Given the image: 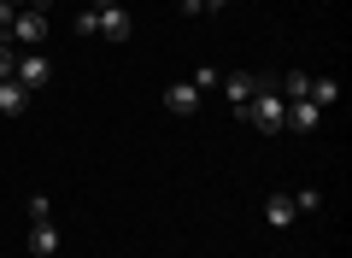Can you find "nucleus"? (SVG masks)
I'll return each instance as SVG.
<instances>
[{
    "label": "nucleus",
    "mask_w": 352,
    "mask_h": 258,
    "mask_svg": "<svg viewBox=\"0 0 352 258\" xmlns=\"http://www.w3.org/2000/svg\"><path fill=\"white\" fill-rule=\"evenodd\" d=\"M241 123H252L258 136H276V129H288V100H282V88L270 83V76H258V94L247 100Z\"/></svg>",
    "instance_id": "1"
},
{
    "label": "nucleus",
    "mask_w": 352,
    "mask_h": 258,
    "mask_svg": "<svg viewBox=\"0 0 352 258\" xmlns=\"http://www.w3.org/2000/svg\"><path fill=\"white\" fill-rule=\"evenodd\" d=\"M47 12H36V6H24V12H18L12 18V30H6V41H18V47H30V53H36L41 47V41H47Z\"/></svg>",
    "instance_id": "2"
},
{
    "label": "nucleus",
    "mask_w": 352,
    "mask_h": 258,
    "mask_svg": "<svg viewBox=\"0 0 352 258\" xmlns=\"http://www.w3.org/2000/svg\"><path fill=\"white\" fill-rule=\"evenodd\" d=\"M12 83H24L30 94H36V88H47V83H53V59H47L41 47H36V53H24V59L12 65Z\"/></svg>",
    "instance_id": "3"
},
{
    "label": "nucleus",
    "mask_w": 352,
    "mask_h": 258,
    "mask_svg": "<svg viewBox=\"0 0 352 258\" xmlns=\"http://www.w3.org/2000/svg\"><path fill=\"white\" fill-rule=\"evenodd\" d=\"M94 18H100V30H94V36H106V41H129V36H135L129 6H106V12H94Z\"/></svg>",
    "instance_id": "4"
},
{
    "label": "nucleus",
    "mask_w": 352,
    "mask_h": 258,
    "mask_svg": "<svg viewBox=\"0 0 352 258\" xmlns=\"http://www.w3.org/2000/svg\"><path fill=\"white\" fill-rule=\"evenodd\" d=\"M164 111H170V118H194V111H200V88L194 83H170L164 88Z\"/></svg>",
    "instance_id": "5"
},
{
    "label": "nucleus",
    "mask_w": 352,
    "mask_h": 258,
    "mask_svg": "<svg viewBox=\"0 0 352 258\" xmlns=\"http://www.w3.org/2000/svg\"><path fill=\"white\" fill-rule=\"evenodd\" d=\"M223 83V94H229V106H235V118L247 111V100L258 94V76H247V71H235V76H217Z\"/></svg>",
    "instance_id": "6"
},
{
    "label": "nucleus",
    "mask_w": 352,
    "mask_h": 258,
    "mask_svg": "<svg viewBox=\"0 0 352 258\" xmlns=\"http://www.w3.org/2000/svg\"><path fill=\"white\" fill-rule=\"evenodd\" d=\"M288 123L305 136V129H317V123H323V106H317V100H288Z\"/></svg>",
    "instance_id": "7"
},
{
    "label": "nucleus",
    "mask_w": 352,
    "mask_h": 258,
    "mask_svg": "<svg viewBox=\"0 0 352 258\" xmlns=\"http://www.w3.org/2000/svg\"><path fill=\"white\" fill-rule=\"evenodd\" d=\"M0 111H6V118H18V111H30V88L6 76V83H0Z\"/></svg>",
    "instance_id": "8"
},
{
    "label": "nucleus",
    "mask_w": 352,
    "mask_h": 258,
    "mask_svg": "<svg viewBox=\"0 0 352 258\" xmlns=\"http://www.w3.org/2000/svg\"><path fill=\"white\" fill-rule=\"evenodd\" d=\"M264 223H270V229H288L294 223V194H270L264 200Z\"/></svg>",
    "instance_id": "9"
},
{
    "label": "nucleus",
    "mask_w": 352,
    "mask_h": 258,
    "mask_svg": "<svg viewBox=\"0 0 352 258\" xmlns=\"http://www.w3.org/2000/svg\"><path fill=\"white\" fill-rule=\"evenodd\" d=\"M30 252L53 258V252H59V229H53V223H36V229H30Z\"/></svg>",
    "instance_id": "10"
},
{
    "label": "nucleus",
    "mask_w": 352,
    "mask_h": 258,
    "mask_svg": "<svg viewBox=\"0 0 352 258\" xmlns=\"http://www.w3.org/2000/svg\"><path fill=\"white\" fill-rule=\"evenodd\" d=\"M335 94H340L335 76H311V88H305V100H317V106H335Z\"/></svg>",
    "instance_id": "11"
},
{
    "label": "nucleus",
    "mask_w": 352,
    "mask_h": 258,
    "mask_svg": "<svg viewBox=\"0 0 352 258\" xmlns=\"http://www.w3.org/2000/svg\"><path fill=\"white\" fill-rule=\"evenodd\" d=\"M282 100H305V88H311V76H305V71H288V76H282Z\"/></svg>",
    "instance_id": "12"
},
{
    "label": "nucleus",
    "mask_w": 352,
    "mask_h": 258,
    "mask_svg": "<svg viewBox=\"0 0 352 258\" xmlns=\"http://www.w3.org/2000/svg\"><path fill=\"white\" fill-rule=\"evenodd\" d=\"M323 206V194H317V188H300V194H294V211H317Z\"/></svg>",
    "instance_id": "13"
},
{
    "label": "nucleus",
    "mask_w": 352,
    "mask_h": 258,
    "mask_svg": "<svg viewBox=\"0 0 352 258\" xmlns=\"http://www.w3.org/2000/svg\"><path fill=\"white\" fill-rule=\"evenodd\" d=\"M47 217H53V206L41 194H30V223H47Z\"/></svg>",
    "instance_id": "14"
},
{
    "label": "nucleus",
    "mask_w": 352,
    "mask_h": 258,
    "mask_svg": "<svg viewBox=\"0 0 352 258\" xmlns=\"http://www.w3.org/2000/svg\"><path fill=\"white\" fill-rule=\"evenodd\" d=\"M94 30H100V18H94V6H88V12H76V36H94Z\"/></svg>",
    "instance_id": "15"
},
{
    "label": "nucleus",
    "mask_w": 352,
    "mask_h": 258,
    "mask_svg": "<svg viewBox=\"0 0 352 258\" xmlns=\"http://www.w3.org/2000/svg\"><path fill=\"white\" fill-rule=\"evenodd\" d=\"M194 88H200V94H206V88H217V71H212V65H200V71H194Z\"/></svg>",
    "instance_id": "16"
},
{
    "label": "nucleus",
    "mask_w": 352,
    "mask_h": 258,
    "mask_svg": "<svg viewBox=\"0 0 352 258\" xmlns=\"http://www.w3.org/2000/svg\"><path fill=\"white\" fill-rule=\"evenodd\" d=\"M12 65H18V59H12V41H0V83L12 76Z\"/></svg>",
    "instance_id": "17"
},
{
    "label": "nucleus",
    "mask_w": 352,
    "mask_h": 258,
    "mask_svg": "<svg viewBox=\"0 0 352 258\" xmlns=\"http://www.w3.org/2000/svg\"><path fill=\"white\" fill-rule=\"evenodd\" d=\"M12 18H18V12L6 6V0H0V41H6V30H12Z\"/></svg>",
    "instance_id": "18"
},
{
    "label": "nucleus",
    "mask_w": 352,
    "mask_h": 258,
    "mask_svg": "<svg viewBox=\"0 0 352 258\" xmlns=\"http://www.w3.org/2000/svg\"><path fill=\"white\" fill-rule=\"evenodd\" d=\"M217 6H229V0H200V12H217Z\"/></svg>",
    "instance_id": "19"
},
{
    "label": "nucleus",
    "mask_w": 352,
    "mask_h": 258,
    "mask_svg": "<svg viewBox=\"0 0 352 258\" xmlns=\"http://www.w3.org/2000/svg\"><path fill=\"white\" fill-rule=\"evenodd\" d=\"M106 6H124V0H94V12H106Z\"/></svg>",
    "instance_id": "20"
},
{
    "label": "nucleus",
    "mask_w": 352,
    "mask_h": 258,
    "mask_svg": "<svg viewBox=\"0 0 352 258\" xmlns=\"http://www.w3.org/2000/svg\"><path fill=\"white\" fill-rule=\"evenodd\" d=\"M6 6H12V12H24V6H30V0H6Z\"/></svg>",
    "instance_id": "21"
},
{
    "label": "nucleus",
    "mask_w": 352,
    "mask_h": 258,
    "mask_svg": "<svg viewBox=\"0 0 352 258\" xmlns=\"http://www.w3.org/2000/svg\"><path fill=\"white\" fill-rule=\"evenodd\" d=\"M30 6H36V12H47V0H30Z\"/></svg>",
    "instance_id": "22"
}]
</instances>
